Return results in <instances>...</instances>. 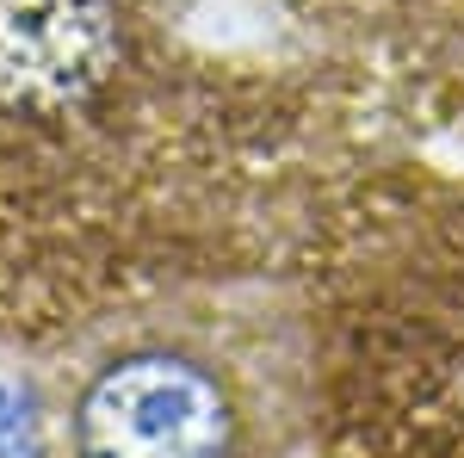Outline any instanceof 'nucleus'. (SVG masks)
Listing matches in <instances>:
<instances>
[{
    "instance_id": "1",
    "label": "nucleus",
    "mask_w": 464,
    "mask_h": 458,
    "mask_svg": "<svg viewBox=\"0 0 464 458\" xmlns=\"http://www.w3.org/2000/svg\"><path fill=\"white\" fill-rule=\"evenodd\" d=\"M415 137L322 50H223L192 0H0V347L291 279L341 186Z\"/></svg>"
},
{
    "instance_id": "2",
    "label": "nucleus",
    "mask_w": 464,
    "mask_h": 458,
    "mask_svg": "<svg viewBox=\"0 0 464 458\" xmlns=\"http://www.w3.org/2000/svg\"><path fill=\"white\" fill-rule=\"evenodd\" d=\"M304 446L316 458H464V168L415 137L328 205L297 273Z\"/></svg>"
},
{
    "instance_id": "3",
    "label": "nucleus",
    "mask_w": 464,
    "mask_h": 458,
    "mask_svg": "<svg viewBox=\"0 0 464 458\" xmlns=\"http://www.w3.org/2000/svg\"><path fill=\"white\" fill-rule=\"evenodd\" d=\"M56 458H285L304 440L291 279L155 297L69 341Z\"/></svg>"
},
{
    "instance_id": "4",
    "label": "nucleus",
    "mask_w": 464,
    "mask_h": 458,
    "mask_svg": "<svg viewBox=\"0 0 464 458\" xmlns=\"http://www.w3.org/2000/svg\"><path fill=\"white\" fill-rule=\"evenodd\" d=\"M310 50L372 74L409 131L464 124V0H279Z\"/></svg>"
},
{
    "instance_id": "5",
    "label": "nucleus",
    "mask_w": 464,
    "mask_h": 458,
    "mask_svg": "<svg viewBox=\"0 0 464 458\" xmlns=\"http://www.w3.org/2000/svg\"><path fill=\"white\" fill-rule=\"evenodd\" d=\"M50 440V409L25 385L0 378V458H37Z\"/></svg>"
},
{
    "instance_id": "6",
    "label": "nucleus",
    "mask_w": 464,
    "mask_h": 458,
    "mask_svg": "<svg viewBox=\"0 0 464 458\" xmlns=\"http://www.w3.org/2000/svg\"><path fill=\"white\" fill-rule=\"evenodd\" d=\"M459 137H464V124H459Z\"/></svg>"
}]
</instances>
